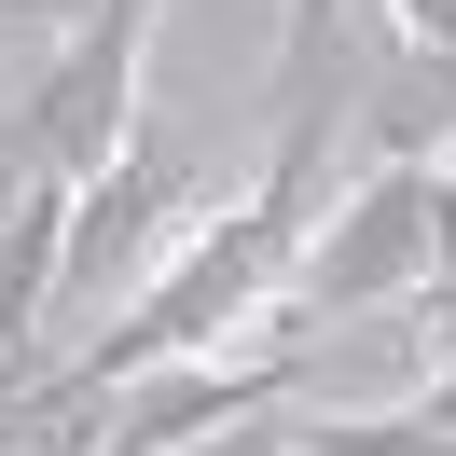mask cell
Instances as JSON below:
<instances>
[{"mask_svg":"<svg viewBox=\"0 0 456 456\" xmlns=\"http://www.w3.org/2000/svg\"><path fill=\"white\" fill-rule=\"evenodd\" d=\"M428 277H456V180L428 152H387L346 208H318L305 263H290V305L305 318H373V305H401Z\"/></svg>","mask_w":456,"mask_h":456,"instance_id":"1","label":"cell"},{"mask_svg":"<svg viewBox=\"0 0 456 456\" xmlns=\"http://www.w3.org/2000/svg\"><path fill=\"white\" fill-rule=\"evenodd\" d=\"M194 208V167H180L167 139H139L125 125V152L97 180H69V235H56V305H97L111 277H139L152 249H167V222Z\"/></svg>","mask_w":456,"mask_h":456,"instance_id":"2","label":"cell"},{"mask_svg":"<svg viewBox=\"0 0 456 456\" xmlns=\"http://www.w3.org/2000/svg\"><path fill=\"white\" fill-rule=\"evenodd\" d=\"M305 456H456V428H428L415 401L401 415H318V428H290Z\"/></svg>","mask_w":456,"mask_h":456,"instance_id":"3","label":"cell"},{"mask_svg":"<svg viewBox=\"0 0 456 456\" xmlns=\"http://www.w3.org/2000/svg\"><path fill=\"white\" fill-rule=\"evenodd\" d=\"M167 456H305L277 415H235V428H194V443H167Z\"/></svg>","mask_w":456,"mask_h":456,"instance_id":"4","label":"cell"},{"mask_svg":"<svg viewBox=\"0 0 456 456\" xmlns=\"http://www.w3.org/2000/svg\"><path fill=\"white\" fill-rule=\"evenodd\" d=\"M443 332H456V277H443ZM415 415H428V428H456V346H443V373L415 387Z\"/></svg>","mask_w":456,"mask_h":456,"instance_id":"5","label":"cell"},{"mask_svg":"<svg viewBox=\"0 0 456 456\" xmlns=\"http://www.w3.org/2000/svg\"><path fill=\"white\" fill-rule=\"evenodd\" d=\"M401 28H415V56H456V0H387Z\"/></svg>","mask_w":456,"mask_h":456,"instance_id":"6","label":"cell"}]
</instances>
